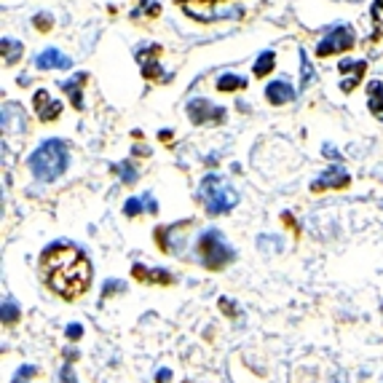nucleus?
I'll return each instance as SVG.
<instances>
[{
  "instance_id": "obj_1",
  "label": "nucleus",
  "mask_w": 383,
  "mask_h": 383,
  "mask_svg": "<svg viewBox=\"0 0 383 383\" xmlns=\"http://www.w3.org/2000/svg\"><path fill=\"white\" fill-rule=\"evenodd\" d=\"M40 279L59 298L78 300L92 287V263L80 247L54 241L40 252Z\"/></svg>"
},
{
  "instance_id": "obj_2",
  "label": "nucleus",
  "mask_w": 383,
  "mask_h": 383,
  "mask_svg": "<svg viewBox=\"0 0 383 383\" xmlns=\"http://www.w3.org/2000/svg\"><path fill=\"white\" fill-rule=\"evenodd\" d=\"M27 166H30L32 177H38L40 183H54V180H59V177L67 172V166H70L67 142L65 140H56V137L40 142V145L32 150V156L27 159Z\"/></svg>"
},
{
  "instance_id": "obj_3",
  "label": "nucleus",
  "mask_w": 383,
  "mask_h": 383,
  "mask_svg": "<svg viewBox=\"0 0 383 383\" xmlns=\"http://www.w3.org/2000/svg\"><path fill=\"white\" fill-rule=\"evenodd\" d=\"M198 260L204 268L209 271H223L225 265H231L236 260V250L228 244V238L223 236L220 228H207L196 241Z\"/></svg>"
},
{
  "instance_id": "obj_4",
  "label": "nucleus",
  "mask_w": 383,
  "mask_h": 383,
  "mask_svg": "<svg viewBox=\"0 0 383 383\" xmlns=\"http://www.w3.org/2000/svg\"><path fill=\"white\" fill-rule=\"evenodd\" d=\"M198 201L204 204L207 214L217 217V214H228L238 204V193L225 183L220 174H207L198 188Z\"/></svg>"
},
{
  "instance_id": "obj_5",
  "label": "nucleus",
  "mask_w": 383,
  "mask_h": 383,
  "mask_svg": "<svg viewBox=\"0 0 383 383\" xmlns=\"http://www.w3.org/2000/svg\"><path fill=\"white\" fill-rule=\"evenodd\" d=\"M354 43H357L354 30H351L348 25H338V27H332L330 32L319 40L317 56H322V59H324V56H332V54L351 51V49H354Z\"/></svg>"
},
{
  "instance_id": "obj_6",
  "label": "nucleus",
  "mask_w": 383,
  "mask_h": 383,
  "mask_svg": "<svg viewBox=\"0 0 383 383\" xmlns=\"http://www.w3.org/2000/svg\"><path fill=\"white\" fill-rule=\"evenodd\" d=\"M186 113L190 123H196V126H209V123H225V116H228V110L220 105H214L209 102L207 97H196V99H190L186 105Z\"/></svg>"
},
{
  "instance_id": "obj_7",
  "label": "nucleus",
  "mask_w": 383,
  "mask_h": 383,
  "mask_svg": "<svg viewBox=\"0 0 383 383\" xmlns=\"http://www.w3.org/2000/svg\"><path fill=\"white\" fill-rule=\"evenodd\" d=\"M164 54L159 43H147V46H137L134 51V59L140 62V70L145 80H161V65H159V56Z\"/></svg>"
},
{
  "instance_id": "obj_8",
  "label": "nucleus",
  "mask_w": 383,
  "mask_h": 383,
  "mask_svg": "<svg viewBox=\"0 0 383 383\" xmlns=\"http://www.w3.org/2000/svg\"><path fill=\"white\" fill-rule=\"evenodd\" d=\"M32 113L38 116L40 123H51V121H56L62 116V102L54 99L46 89H38L35 97H32Z\"/></svg>"
},
{
  "instance_id": "obj_9",
  "label": "nucleus",
  "mask_w": 383,
  "mask_h": 383,
  "mask_svg": "<svg viewBox=\"0 0 383 383\" xmlns=\"http://www.w3.org/2000/svg\"><path fill=\"white\" fill-rule=\"evenodd\" d=\"M351 186V177H348V172L346 169H341V166H330L327 172H322L311 183V190L314 193H322V190H344V188Z\"/></svg>"
},
{
  "instance_id": "obj_10",
  "label": "nucleus",
  "mask_w": 383,
  "mask_h": 383,
  "mask_svg": "<svg viewBox=\"0 0 383 383\" xmlns=\"http://www.w3.org/2000/svg\"><path fill=\"white\" fill-rule=\"evenodd\" d=\"M338 73L344 75V80H341V92L348 94L362 83L365 73H367V62H365V59H357V62H354V59H344V62L338 65Z\"/></svg>"
},
{
  "instance_id": "obj_11",
  "label": "nucleus",
  "mask_w": 383,
  "mask_h": 383,
  "mask_svg": "<svg viewBox=\"0 0 383 383\" xmlns=\"http://www.w3.org/2000/svg\"><path fill=\"white\" fill-rule=\"evenodd\" d=\"M298 94H295V89H292L290 80H271L268 86H265V99H268V105H287V102H292Z\"/></svg>"
},
{
  "instance_id": "obj_12",
  "label": "nucleus",
  "mask_w": 383,
  "mask_h": 383,
  "mask_svg": "<svg viewBox=\"0 0 383 383\" xmlns=\"http://www.w3.org/2000/svg\"><path fill=\"white\" fill-rule=\"evenodd\" d=\"M35 67L38 70H70L73 59L59 51V49H46V51H40L35 56Z\"/></svg>"
},
{
  "instance_id": "obj_13",
  "label": "nucleus",
  "mask_w": 383,
  "mask_h": 383,
  "mask_svg": "<svg viewBox=\"0 0 383 383\" xmlns=\"http://www.w3.org/2000/svg\"><path fill=\"white\" fill-rule=\"evenodd\" d=\"M142 212H147V214H156V212H159V204H156L153 193L132 196L123 204V214H126V217H137V214H142Z\"/></svg>"
},
{
  "instance_id": "obj_14",
  "label": "nucleus",
  "mask_w": 383,
  "mask_h": 383,
  "mask_svg": "<svg viewBox=\"0 0 383 383\" xmlns=\"http://www.w3.org/2000/svg\"><path fill=\"white\" fill-rule=\"evenodd\" d=\"M132 274L145 284H174V276L169 271H161V268H142V265H134Z\"/></svg>"
},
{
  "instance_id": "obj_15",
  "label": "nucleus",
  "mask_w": 383,
  "mask_h": 383,
  "mask_svg": "<svg viewBox=\"0 0 383 383\" xmlns=\"http://www.w3.org/2000/svg\"><path fill=\"white\" fill-rule=\"evenodd\" d=\"M86 78H89L86 73H78L75 78H70V80H65V83H62L67 99L73 102V107H75V110H83V83H86Z\"/></svg>"
},
{
  "instance_id": "obj_16",
  "label": "nucleus",
  "mask_w": 383,
  "mask_h": 383,
  "mask_svg": "<svg viewBox=\"0 0 383 383\" xmlns=\"http://www.w3.org/2000/svg\"><path fill=\"white\" fill-rule=\"evenodd\" d=\"M217 92L220 94H233V92H244L247 86H250V80L241 78V75H236V73H225V75H220L217 78Z\"/></svg>"
},
{
  "instance_id": "obj_17",
  "label": "nucleus",
  "mask_w": 383,
  "mask_h": 383,
  "mask_svg": "<svg viewBox=\"0 0 383 383\" xmlns=\"http://www.w3.org/2000/svg\"><path fill=\"white\" fill-rule=\"evenodd\" d=\"M367 107L372 116L383 121V83L381 80H370L367 83Z\"/></svg>"
},
{
  "instance_id": "obj_18",
  "label": "nucleus",
  "mask_w": 383,
  "mask_h": 383,
  "mask_svg": "<svg viewBox=\"0 0 383 383\" xmlns=\"http://www.w3.org/2000/svg\"><path fill=\"white\" fill-rule=\"evenodd\" d=\"M274 67H276V54L274 51H263L257 59H255V65H252V70H255V75L257 78H265L268 73H274Z\"/></svg>"
},
{
  "instance_id": "obj_19",
  "label": "nucleus",
  "mask_w": 383,
  "mask_h": 383,
  "mask_svg": "<svg viewBox=\"0 0 383 383\" xmlns=\"http://www.w3.org/2000/svg\"><path fill=\"white\" fill-rule=\"evenodd\" d=\"M0 46H3V62H6V65H16V62L22 59V43H19V40L3 38Z\"/></svg>"
},
{
  "instance_id": "obj_20",
  "label": "nucleus",
  "mask_w": 383,
  "mask_h": 383,
  "mask_svg": "<svg viewBox=\"0 0 383 383\" xmlns=\"http://www.w3.org/2000/svg\"><path fill=\"white\" fill-rule=\"evenodd\" d=\"M19 322V305H16V300L13 298H3V324L6 327H11V324H16Z\"/></svg>"
},
{
  "instance_id": "obj_21",
  "label": "nucleus",
  "mask_w": 383,
  "mask_h": 383,
  "mask_svg": "<svg viewBox=\"0 0 383 383\" xmlns=\"http://www.w3.org/2000/svg\"><path fill=\"white\" fill-rule=\"evenodd\" d=\"M116 172H118L121 183H126V186H134V183H137V177H140L132 161H121L118 166H116Z\"/></svg>"
},
{
  "instance_id": "obj_22",
  "label": "nucleus",
  "mask_w": 383,
  "mask_h": 383,
  "mask_svg": "<svg viewBox=\"0 0 383 383\" xmlns=\"http://www.w3.org/2000/svg\"><path fill=\"white\" fill-rule=\"evenodd\" d=\"M145 13L147 19H156L161 13V3L159 0H140V11L132 13V19H137V16H142Z\"/></svg>"
},
{
  "instance_id": "obj_23",
  "label": "nucleus",
  "mask_w": 383,
  "mask_h": 383,
  "mask_svg": "<svg viewBox=\"0 0 383 383\" xmlns=\"http://www.w3.org/2000/svg\"><path fill=\"white\" fill-rule=\"evenodd\" d=\"M381 13H383V0H375V3H372V22H375V30H372V35H370L372 43L381 40Z\"/></svg>"
},
{
  "instance_id": "obj_24",
  "label": "nucleus",
  "mask_w": 383,
  "mask_h": 383,
  "mask_svg": "<svg viewBox=\"0 0 383 383\" xmlns=\"http://www.w3.org/2000/svg\"><path fill=\"white\" fill-rule=\"evenodd\" d=\"M32 25L38 27L40 32H46V30H51L54 27V19L49 13H35V16H32Z\"/></svg>"
},
{
  "instance_id": "obj_25",
  "label": "nucleus",
  "mask_w": 383,
  "mask_h": 383,
  "mask_svg": "<svg viewBox=\"0 0 383 383\" xmlns=\"http://www.w3.org/2000/svg\"><path fill=\"white\" fill-rule=\"evenodd\" d=\"M300 65H303V89L314 80V67L308 65V54L300 51Z\"/></svg>"
},
{
  "instance_id": "obj_26",
  "label": "nucleus",
  "mask_w": 383,
  "mask_h": 383,
  "mask_svg": "<svg viewBox=\"0 0 383 383\" xmlns=\"http://www.w3.org/2000/svg\"><path fill=\"white\" fill-rule=\"evenodd\" d=\"M183 8H190V6H220L223 0H177Z\"/></svg>"
},
{
  "instance_id": "obj_27",
  "label": "nucleus",
  "mask_w": 383,
  "mask_h": 383,
  "mask_svg": "<svg viewBox=\"0 0 383 383\" xmlns=\"http://www.w3.org/2000/svg\"><path fill=\"white\" fill-rule=\"evenodd\" d=\"M59 381H62V383H78L75 378H73V367H70V365H65V367H62V372H59Z\"/></svg>"
},
{
  "instance_id": "obj_28",
  "label": "nucleus",
  "mask_w": 383,
  "mask_h": 383,
  "mask_svg": "<svg viewBox=\"0 0 383 383\" xmlns=\"http://www.w3.org/2000/svg\"><path fill=\"white\" fill-rule=\"evenodd\" d=\"M80 324H70V327H67V335H70V338H80Z\"/></svg>"
},
{
  "instance_id": "obj_29",
  "label": "nucleus",
  "mask_w": 383,
  "mask_h": 383,
  "mask_svg": "<svg viewBox=\"0 0 383 383\" xmlns=\"http://www.w3.org/2000/svg\"><path fill=\"white\" fill-rule=\"evenodd\" d=\"M324 153H327V159H341V156H338V150L330 147V145H324Z\"/></svg>"
},
{
  "instance_id": "obj_30",
  "label": "nucleus",
  "mask_w": 383,
  "mask_h": 383,
  "mask_svg": "<svg viewBox=\"0 0 383 383\" xmlns=\"http://www.w3.org/2000/svg\"><path fill=\"white\" fill-rule=\"evenodd\" d=\"M159 137L164 140V142H169V140H172V132H169V129H164V132H161Z\"/></svg>"
},
{
  "instance_id": "obj_31",
  "label": "nucleus",
  "mask_w": 383,
  "mask_h": 383,
  "mask_svg": "<svg viewBox=\"0 0 383 383\" xmlns=\"http://www.w3.org/2000/svg\"><path fill=\"white\" fill-rule=\"evenodd\" d=\"M381 308H383V305H381Z\"/></svg>"
}]
</instances>
